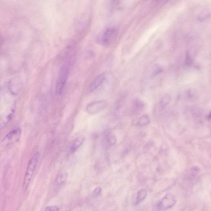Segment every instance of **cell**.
<instances>
[{"instance_id":"6da1fadb","label":"cell","mask_w":211,"mask_h":211,"mask_svg":"<svg viewBox=\"0 0 211 211\" xmlns=\"http://www.w3.org/2000/svg\"><path fill=\"white\" fill-rule=\"evenodd\" d=\"M68 73V67L66 65L63 66L60 71L56 85V92L57 95L61 94L63 92L64 87L66 84Z\"/></svg>"},{"instance_id":"7a4b0ae2","label":"cell","mask_w":211,"mask_h":211,"mask_svg":"<svg viewBox=\"0 0 211 211\" xmlns=\"http://www.w3.org/2000/svg\"><path fill=\"white\" fill-rule=\"evenodd\" d=\"M38 155L39 154H38V152L35 153L29 162L27 170L26 173L24 184H23V187H24V189H26L27 188L30 181H31V178L32 177L34 171L36 163H37Z\"/></svg>"},{"instance_id":"3957f363","label":"cell","mask_w":211,"mask_h":211,"mask_svg":"<svg viewBox=\"0 0 211 211\" xmlns=\"http://www.w3.org/2000/svg\"><path fill=\"white\" fill-rule=\"evenodd\" d=\"M176 196L172 193H168L157 205V208L160 210H164L172 208L176 203Z\"/></svg>"},{"instance_id":"277c9868","label":"cell","mask_w":211,"mask_h":211,"mask_svg":"<svg viewBox=\"0 0 211 211\" xmlns=\"http://www.w3.org/2000/svg\"><path fill=\"white\" fill-rule=\"evenodd\" d=\"M107 106L108 102L106 100L96 101L88 104L86 110L90 114H95L106 108Z\"/></svg>"},{"instance_id":"5b68a950","label":"cell","mask_w":211,"mask_h":211,"mask_svg":"<svg viewBox=\"0 0 211 211\" xmlns=\"http://www.w3.org/2000/svg\"><path fill=\"white\" fill-rule=\"evenodd\" d=\"M23 82L20 78L14 77L10 79L8 84V88L12 94L17 95L23 88Z\"/></svg>"},{"instance_id":"8992f818","label":"cell","mask_w":211,"mask_h":211,"mask_svg":"<svg viewBox=\"0 0 211 211\" xmlns=\"http://www.w3.org/2000/svg\"><path fill=\"white\" fill-rule=\"evenodd\" d=\"M116 33L114 28H109L106 29L103 34L102 37V42L105 45L109 44L113 39Z\"/></svg>"},{"instance_id":"52a82bcc","label":"cell","mask_w":211,"mask_h":211,"mask_svg":"<svg viewBox=\"0 0 211 211\" xmlns=\"http://www.w3.org/2000/svg\"><path fill=\"white\" fill-rule=\"evenodd\" d=\"M105 74L104 73L100 74L95 78L90 84V90L91 92H93L97 90L105 80Z\"/></svg>"},{"instance_id":"ba28073f","label":"cell","mask_w":211,"mask_h":211,"mask_svg":"<svg viewBox=\"0 0 211 211\" xmlns=\"http://www.w3.org/2000/svg\"><path fill=\"white\" fill-rule=\"evenodd\" d=\"M15 110L14 109L11 110L10 112L8 114L3 116L0 119V131H2L8 123L11 120L13 117Z\"/></svg>"},{"instance_id":"9c48e42d","label":"cell","mask_w":211,"mask_h":211,"mask_svg":"<svg viewBox=\"0 0 211 211\" xmlns=\"http://www.w3.org/2000/svg\"><path fill=\"white\" fill-rule=\"evenodd\" d=\"M85 138L84 137H80L77 138L75 140L72 146H71V152H73V153L76 152L81 146L84 141H85Z\"/></svg>"},{"instance_id":"30bf717a","label":"cell","mask_w":211,"mask_h":211,"mask_svg":"<svg viewBox=\"0 0 211 211\" xmlns=\"http://www.w3.org/2000/svg\"><path fill=\"white\" fill-rule=\"evenodd\" d=\"M147 191L146 189H142L138 191L137 194L136 203L137 204L140 203L146 198L147 195Z\"/></svg>"},{"instance_id":"8fae6325","label":"cell","mask_w":211,"mask_h":211,"mask_svg":"<svg viewBox=\"0 0 211 211\" xmlns=\"http://www.w3.org/2000/svg\"><path fill=\"white\" fill-rule=\"evenodd\" d=\"M68 178V174L66 172H63L57 176L56 179V182L57 185H62L66 182Z\"/></svg>"},{"instance_id":"7c38bea8","label":"cell","mask_w":211,"mask_h":211,"mask_svg":"<svg viewBox=\"0 0 211 211\" xmlns=\"http://www.w3.org/2000/svg\"><path fill=\"white\" fill-rule=\"evenodd\" d=\"M210 15V11L208 9L203 10L199 14L198 16L199 19L200 20H204L205 19L208 18Z\"/></svg>"},{"instance_id":"4fadbf2b","label":"cell","mask_w":211,"mask_h":211,"mask_svg":"<svg viewBox=\"0 0 211 211\" xmlns=\"http://www.w3.org/2000/svg\"><path fill=\"white\" fill-rule=\"evenodd\" d=\"M20 132L21 131L20 128H17V129L14 130L7 135L5 137V139L11 140L16 135L19 134L20 133Z\"/></svg>"},{"instance_id":"5bb4252c","label":"cell","mask_w":211,"mask_h":211,"mask_svg":"<svg viewBox=\"0 0 211 211\" xmlns=\"http://www.w3.org/2000/svg\"><path fill=\"white\" fill-rule=\"evenodd\" d=\"M149 122V119L147 115L143 116L139 118L138 124L140 126H145Z\"/></svg>"},{"instance_id":"9a60e30c","label":"cell","mask_w":211,"mask_h":211,"mask_svg":"<svg viewBox=\"0 0 211 211\" xmlns=\"http://www.w3.org/2000/svg\"><path fill=\"white\" fill-rule=\"evenodd\" d=\"M170 97L168 96H165L162 98L160 101V105L161 108H164L169 103Z\"/></svg>"},{"instance_id":"2e32d148","label":"cell","mask_w":211,"mask_h":211,"mask_svg":"<svg viewBox=\"0 0 211 211\" xmlns=\"http://www.w3.org/2000/svg\"><path fill=\"white\" fill-rule=\"evenodd\" d=\"M108 143L110 145H113L116 141V137H115L114 135L110 134L109 135L108 138Z\"/></svg>"},{"instance_id":"e0dca14e","label":"cell","mask_w":211,"mask_h":211,"mask_svg":"<svg viewBox=\"0 0 211 211\" xmlns=\"http://www.w3.org/2000/svg\"><path fill=\"white\" fill-rule=\"evenodd\" d=\"M59 207L57 206H49L45 209V211H58L59 210Z\"/></svg>"},{"instance_id":"ac0fdd59","label":"cell","mask_w":211,"mask_h":211,"mask_svg":"<svg viewBox=\"0 0 211 211\" xmlns=\"http://www.w3.org/2000/svg\"><path fill=\"white\" fill-rule=\"evenodd\" d=\"M186 63L187 65H190L192 63L191 58V56L188 53L186 55Z\"/></svg>"},{"instance_id":"d6986e66","label":"cell","mask_w":211,"mask_h":211,"mask_svg":"<svg viewBox=\"0 0 211 211\" xmlns=\"http://www.w3.org/2000/svg\"><path fill=\"white\" fill-rule=\"evenodd\" d=\"M101 188L100 187L96 188L94 191L93 194L95 195H99L100 194L101 192Z\"/></svg>"},{"instance_id":"ffe728a7","label":"cell","mask_w":211,"mask_h":211,"mask_svg":"<svg viewBox=\"0 0 211 211\" xmlns=\"http://www.w3.org/2000/svg\"><path fill=\"white\" fill-rule=\"evenodd\" d=\"M0 91H1V89H0Z\"/></svg>"}]
</instances>
